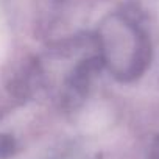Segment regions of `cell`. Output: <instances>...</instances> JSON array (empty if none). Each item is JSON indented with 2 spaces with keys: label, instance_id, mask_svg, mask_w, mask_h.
<instances>
[{
  "label": "cell",
  "instance_id": "6da1fadb",
  "mask_svg": "<svg viewBox=\"0 0 159 159\" xmlns=\"http://www.w3.org/2000/svg\"><path fill=\"white\" fill-rule=\"evenodd\" d=\"M8 47H10V36H8V30L7 27L0 22V61H3L7 53H8Z\"/></svg>",
  "mask_w": 159,
  "mask_h": 159
}]
</instances>
